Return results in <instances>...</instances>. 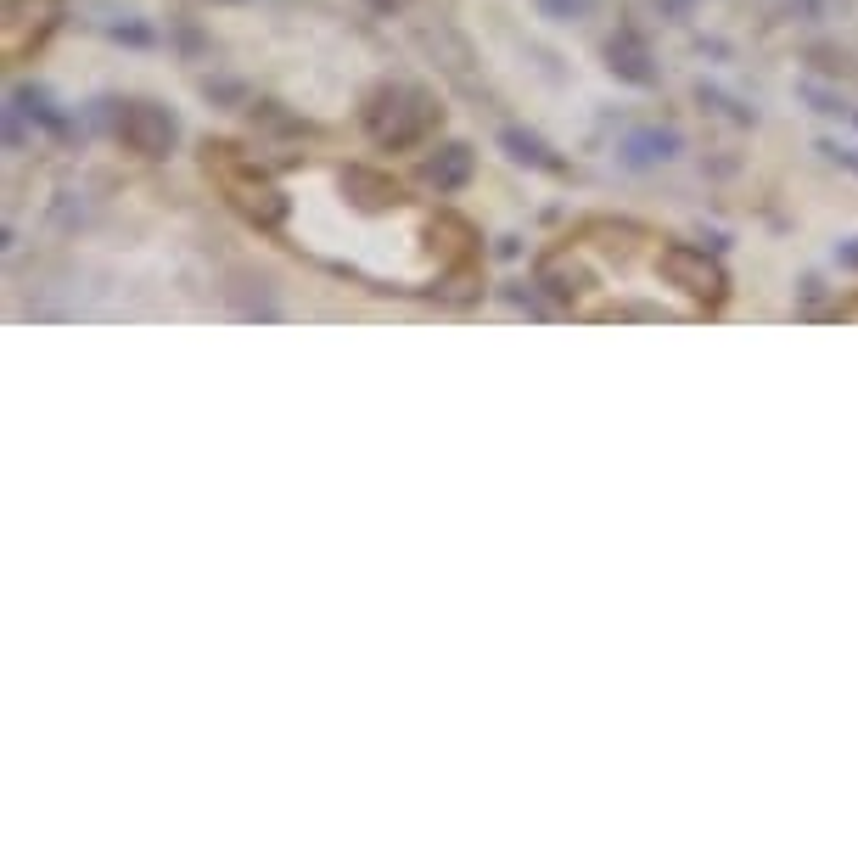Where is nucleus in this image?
I'll return each instance as SVG.
<instances>
[{
    "label": "nucleus",
    "instance_id": "obj_3",
    "mask_svg": "<svg viewBox=\"0 0 858 858\" xmlns=\"http://www.w3.org/2000/svg\"><path fill=\"white\" fill-rule=\"evenodd\" d=\"M606 57H612V73L617 79H629V85H657V57H651V45L640 40V29H623L606 40Z\"/></svg>",
    "mask_w": 858,
    "mask_h": 858
},
{
    "label": "nucleus",
    "instance_id": "obj_2",
    "mask_svg": "<svg viewBox=\"0 0 858 858\" xmlns=\"http://www.w3.org/2000/svg\"><path fill=\"white\" fill-rule=\"evenodd\" d=\"M662 270H668L673 286H685L690 298H724V286H730L724 270H718L701 247H668V253H662Z\"/></svg>",
    "mask_w": 858,
    "mask_h": 858
},
{
    "label": "nucleus",
    "instance_id": "obj_7",
    "mask_svg": "<svg viewBox=\"0 0 858 858\" xmlns=\"http://www.w3.org/2000/svg\"><path fill=\"white\" fill-rule=\"evenodd\" d=\"M589 6H595V0H539V12H544V17H556V23H578Z\"/></svg>",
    "mask_w": 858,
    "mask_h": 858
},
{
    "label": "nucleus",
    "instance_id": "obj_8",
    "mask_svg": "<svg viewBox=\"0 0 858 858\" xmlns=\"http://www.w3.org/2000/svg\"><path fill=\"white\" fill-rule=\"evenodd\" d=\"M657 6H662V17H673V23L690 12V0H657Z\"/></svg>",
    "mask_w": 858,
    "mask_h": 858
},
{
    "label": "nucleus",
    "instance_id": "obj_6",
    "mask_svg": "<svg viewBox=\"0 0 858 858\" xmlns=\"http://www.w3.org/2000/svg\"><path fill=\"white\" fill-rule=\"evenodd\" d=\"M500 146L511 152L516 163H533V169H544V163H550L544 141H539V135H528V129H500Z\"/></svg>",
    "mask_w": 858,
    "mask_h": 858
},
{
    "label": "nucleus",
    "instance_id": "obj_4",
    "mask_svg": "<svg viewBox=\"0 0 858 858\" xmlns=\"http://www.w3.org/2000/svg\"><path fill=\"white\" fill-rule=\"evenodd\" d=\"M679 129H634V135H623V163H634V169H657V163H673L679 158Z\"/></svg>",
    "mask_w": 858,
    "mask_h": 858
},
{
    "label": "nucleus",
    "instance_id": "obj_5",
    "mask_svg": "<svg viewBox=\"0 0 858 858\" xmlns=\"http://www.w3.org/2000/svg\"><path fill=\"white\" fill-rule=\"evenodd\" d=\"M472 169H477V158H472V146H460V141H449V146H438L427 163H421V174H427L438 191H460L466 180H472Z\"/></svg>",
    "mask_w": 858,
    "mask_h": 858
},
{
    "label": "nucleus",
    "instance_id": "obj_1",
    "mask_svg": "<svg viewBox=\"0 0 858 858\" xmlns=\"http://www.w3.org/2000/svg\"><path fill=\"white\" fill-rule=\"evenodd\" d=\"M174 135H180V124H174L169 107L129 101L124 113H118V141H124L129 152H141V158H163V152L174 146Z\"/></svg>",
    "mask_w": 858,
    "mask_h": 858
},
{
    "label": "nucleus",
    "instance_id": "obj_9",
    "mask_svg": "<svg viewBox=\"0 0 858 858\" xmlns=\"http://www.w3.org/2000/svg\"><path fill=\"white\" fill-rule=\"evenodd\" d=\"M371 6H376V12H393V6H399V0H371Z\"/></svg>",
    "mask_w": 858,
    "mask_h": 858
}]
</instances>
